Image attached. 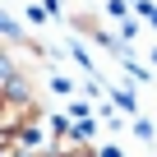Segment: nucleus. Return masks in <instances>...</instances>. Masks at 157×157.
I'll return each mask as SVG.
<instances>
[{
  "mask_svg": "<svg viewBox=\"0 0 157 157\" xmlns=\"http://www.w3.org/2000/svg\"><path fill=\"white\" fill-rule=\"evenodd\" d=\"M116 106H120V111H134V93L120 88V93H116Z\"/></svg>",
  "mask_w": 157,
  "mask_h": 157,
  "instance_id": "3",
  "label": "nucleus"
},
{
  "mask_svg": "<svg viewBox=\"0 0 157 157\" xmlns=\"http://www.w3.org/2000/svg\"><path fill=\"white\" fill-rule=\"evenodd\" d=\"M10 78H19V65H14V60L5 56V51H0V88H5Z\"/></svg>",
  "mask_w": 157,
  "mask_h": 157,
  "instance_id": "1",
  "label": "nucleus"
},
{
  "mask_svg": "<svg viewBox=\"0 0 157 157\" xmlns=\"http://www.w3.org/2000/svg\"><path fill=\"white\" fill-rule=\"evenodd\" d=\"M152 60H157V51H152Z\"/></svg>",
  "mask_w": 157,
  "mask_h": 157,
  "instance_id": "6",
  "label": "nucleus"
},
{
  "mask_svg": "<svg viewBox=\"0 0 157 157\" xmlns=\"http://www.w3.org/2000/svg\"><path fill=\"white\" fill-rule=\"evenodd\" d=\"M0 37H5V42H19V37H23L19 23H10V14H0Z\"/></svg>",
  "mask_w": 157,
  "mask_h": 157,
  "instance_id": "2",
  "label": "nucleus"
},
{
  "mask_svg": "<svg viewBox=\"0 0 157 157\" xmlns=\"http://www.w3.org/2000/svg\"><path fill=\"white\" fill-rule=\"evenodd\" d=\"M97 157H120V148H116V143H106V148H102Z\"/></svg>",
  "mask_w": 157,
  "mask_h": 157,
  "instance_id": "4",
  "label": "nucleus"
},
{
  "mask_svg": "<svg viewBox=\"0 0 157 157\" xmlns=\"http://www.w3.org/2000/svg\"><path fill=\"white\" fill-rule=\"evenodd\" d=\"M23 157H56V152H28V148H23Z\"/></svg>",
  "mask_w": 157,
  "mask_h": 157,
  "instance_id": "5",
  "label": "nucleus"
}]
</instances>
